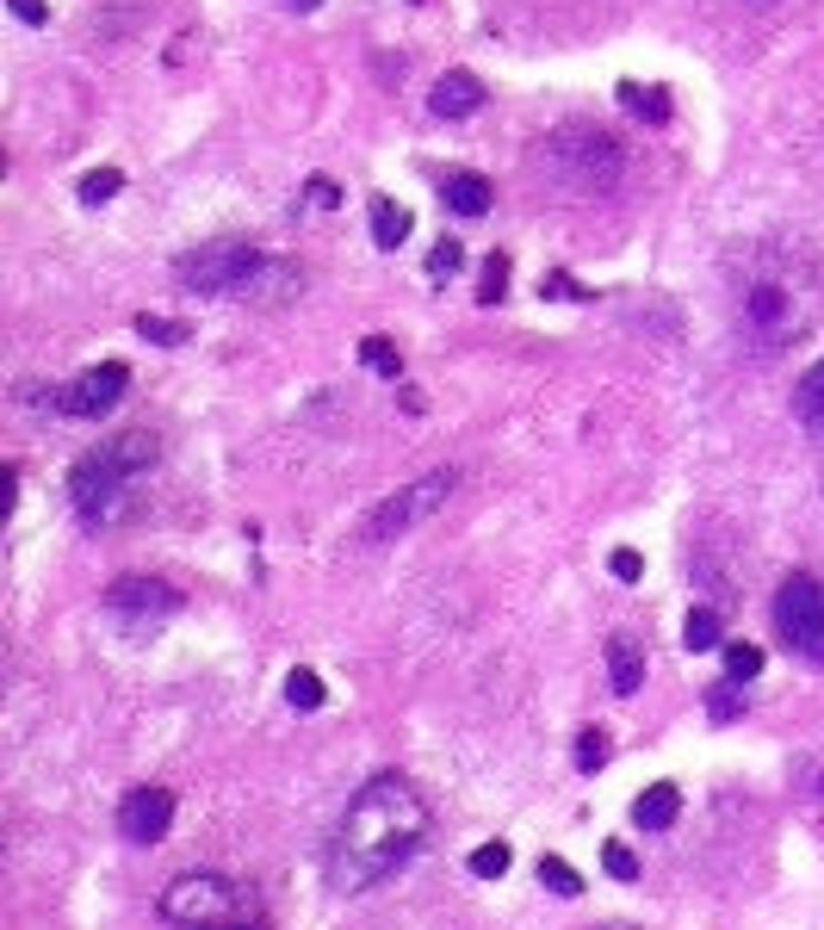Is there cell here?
<instances>
[{"mask_svg": "<svg viewBox=\"0 0 824 930\" xmlns=\"http://www.w3.org/2000/svg\"><path fill=\"white\" fill-rule=\"evenodd\" d=\"M218 930H254V924H218Z\"/></svg>", "mask_w": 824, "mask_h": 930, "instance_id": "d590c367", "label": "cell"}, {"mask_svg": "<svg viewBox=\"0 0 824 930\" xmlns=\"http://www.w3.org/2000/svg\"><path fill=\"white\" fill-rule=\"evenodd\" d=\"M131 391V366L125 360H106V366H87L81 379H69L56 391V410L63 416H81V422H100L106 410H118Z\"/></svg>", "mask_w": 824, "mask_h": 930, "instance_id": "9c48e42d", "label": "cell"}, {"mask_svg": "<svg viewBox=\"0 0 824 930\" xmlns=\"http://www.w3.org/2000/svg\"><path fill=\"white\" fill-rule=\"evenodd\" d=\"M156 912L174 930H218V924H249L254 899L236 881H223V875H180V881L161 887Z\"/></svg>", "mask_w": 824, "mask_h": 930, "instance_id": "277c9868", "label": "cell"}, {"mask_svg": "<svg viewBox=\"0 0 824 930\" xmlns=\"http://www.w3.org/2000/svg\"><path fill=\"white\" fill-rule=\"evenodd\" d=\"M7 7H13V19H25V25H44V0H7Z\"/></svg>", "mask_w": 824, "mask_h": 930, "instance_id": "d6a6232c", "label": "cell"}, {"mask_svg": "<svg viewBox=\"0 0 824 930\" xmlns=\"http://www.w3.org/2000/svg\"><path fill=\"white\" fill-rule=\"evenodd\" d=\"M682 646L688 651H726V620H719V608H688Z\"/></svg>", "mask_w": 824, "mask_h": 930, "instance_id": "2e32d148", "label": "cell"}, {"mask_svg": "<svg viewBox=\"0 0 824 930\" xmlns=\"http://www.w3.org/2000/svg\"><path fill=\"white\" fill-rule=\"evenodd\" d=\"M602 868L614 875V881H638V856L626 850V844H607V850H602Z\"/></svg>", "mask_w": 824, "mask_h": 930, "instance_id": "4dcf8cb0", "label": "cell"}, {"mask_svg": "<svg viewBox=\"0 0 824 930\" xmlns=\"http://www.w3.org/2000/svg\"><path fill=\"white\" fill-rule=\"evenodd\" d=\"M607 930H614V924H607Z\"/></svg>", "mask_w": 824, "mask_h": 930, "instance_id": "8d00e7d4", "label": "cell"}, {"mask_svg": "<svg viewBox=\"0 0 824 930\" xmlns=\"http://www.w3.org/2000/svg\"><path fill=\"white\" fill-rule=\"evenodd\" d=\"M440 199H447V211H459V218H483V211H490V199H497V192H490V180H483V174H447V180H440Z\"/></svg>", "mask_w": 824, "mask_h": 930, "instance_id": "5bb4252c", "label": "cell"}, {"mask_svg": "<svg viewBox=\"0 0 824 930\" xmlns=\"http://www.w3.org/2000/svg\"><path fill=\"white\" fill-rule=\"evenodd\" d=\"M620 100H626V112L651 118V125H664V118H669V94H664V87H638V81H620Z\"/></svg>", "mask_w": 824, "mask_h": 930, "instance_id": "ffe728a7", "label": "cell"}, {"mask_svg": "<svg viewBox=\"0 0 824 930\" xmlns=\"http://www.w3.org/2000/svg\"><path fill=\"white\" fill-rule=\"evenodd\" d=\"M775 633L788 639V651L824 663V584L812 571H793L775 589Z\"/></svg>", "mask_w": 824, "mask_h": 930, "instance_id": "ba28073f", "label": "cell"}, {"mask_svg": "<svg viewBox=\"0 0 824 930\" xmlns=\"http://www.w3.org/2000/svg\"><path fill=\"white\" fill-rule=\"evenodd\" d=\"M509 844H483V850H471V875H483V881H502L509 875Z\"/></svg>", "mask_w": 824, "mask_h": 930, "instance_id": "4316f807", "label": "cell"}, {"mask_svg": "<svg viewBox=\"0 0 824 930\" xmlns=\"http://www.w3.org/2000/svg\"><path fill=\"white\" fill-rule=\"evenodd\" d=\"M373 242L378 249H404L409 242V211L397 199H373Z\"/></svg>", "mask_w": 824, "mask_h": 930, "instance_id": "e0dca14e", "label": "cell"}, {"mask_svg": "<svg viewBox=\"0 0 824 930\" xmlns=\"http://www.w3.org/2000/svg\"><path fill=\"white\" fill-rule=\"evenodd\" d=\"M359 360L373 366L378 379H397V373H404V347L390 342V335H366V342H359Z\"/></svg>", "mask_w": 824, "mask_h": 930, "instance_id": "d6986e66", "label": "cell"}, {"mask_svg": "<svg viewBox=\"0 0 824 930\" xmlns=\"http://www.w3.org/2000/svg\"><path fill=\"white\" fill-rule=\"evenodd\" d=\"M502 292H509V254H490V261H483V280H478V299L497 304Z\"/></svg>", "mask_w": 824, "mask_h": 930, "instance_id": "f1b7e54d", "label": "cell"}, {"mask_svg": "<svg viewBox=\"0 0 824 930\" xmlns=\"http://www.w3.org/2000/svg\"><path fill=\"white\" fill-rule=\"evenodd\" d=\"M285 7H292V13H311V7H316V0H285Z\"/></svg>", "mask_w": 824, "mask_h": 930, "instance_id": "e575fe53", "label": "cell"}, {"mask_svg": "<svg viewBox=\"0 0 824 930\" xmlns=\"http://www.w3.org/2000/svg\"><path fill=\"white\" fill-rule=\"evenodd\" d=\"M311 199H316V206H342V192H335V180H323V174L311 180Z\"/></svg>", "mask_w": 824, "mask_h": 930, "instance_id": "836d02e7", "label": "cell"}, {"mask_svg": "<svg viewBox=\"0 0 824 930\" xmlns=\"http://www.w3.org/2000/svg\"><path fill=\"white\" fill-rule=\"evenodd\" d=\"M459 268H466V249L440 237V242H435V254H428V273H435V280H447V273H459Z\"/></svg>", "mask_w": 824, "mask_h": 930, "instance_id": "f546056e", "label": "cell"}, {"mask_svg": "<svg viewBox=\"0 0 824 930\" xmlns=\"http://www.w3.org/2000/svg\"><path fill=\"white\" fill-rule=\"evenodd\" d=\"M428 837V801L409 788L404 775H373L366 788L347 801L342 825L328 837L323 875L335 894H366V887L390 881Z\"/></svg>", "mask_w": 824, "mask_h": 930, "instance_id": "6da1fadb", "label": "cell"}, {"mask_svg": "<svg viewBox=\"0 0 824 930\" xmlns=\"http://www.w3.org/2000/svg\"><path fill=\"white\" fill-rule=\"evenodd\" d=\"M106 608H112V615H149V620H161V615L180 608V596H174L161 577H118V584L106 589Z\"/></svg>", "mask_w": 824, "mask_h": 930, "instance_id": "8fae6325", "label": "cell"}, {"mask_svg": "<svg viewBox=\"0 0 824 930\" xmlns=\"http://www.w3.org/2000/svg\"><path fill=\"white\" fill-rule=\"evenodd\" d=\"M118 187H125V174H118V168H94L87 180H81V199H87V206H106Z\"/></svg>", "mask_w": 824, "mask_h": 930, "instance_id": "83f0119b", "label": "cell"}, {"mask_svg": "<svg viewBox=\"0 0 824 930\" xmlns=\"http://www.w3.org/2000/svg\"><path fill=\"white\" fill-rule=\"evenodd\" d=\"M738 323H744V335L762 347V354H775L781 342H800V335L818 323V292H812L806 280H793V273L750 280L744 299H738Z\"/></svg>", "mask_w": 824, "mask_h": 930, "instance_id": "3957f363", "label": "cell"}, {"mask_svg": "<svg viewBox=\"0 0 824 930\" xmlns=\"http://www.w3.org/2000/svg\"><path fill=\"white\" fill-rule=\"evenodd\" d=\"M726 677H738V682L762 677V646H750V639H726Z\"/></svg>", "mask_w": 824, "mask_h": 930, "instance_id": "d4e9b609", "label": "cell"}, {"mask_svg": "<svg viewBox=\"0 0 824 930\" xmlns=\"http://www.w3.org/2000/svg\"><path fill=\"white\" fill-rule=\"evenodd\" d=\"M452 484H459L452 472H428V478H416V484L390 490L385 503L366 515V527H359V534H366V546H385V540L421 527L428 515H440V509H447V497H452Z\"/></svg>", "mask_w": 824, "mask_h": 930, "instance_id": "52a82bcc", "label": "cell"}, {"mask_svg": "<svg viewBox=\"0 0 824 930\" xmlns=\"http://www.w3.org/2000/svg\"><path fill=\"white\" fill-rule=\"evenodd\" d=\"M174 825V794L168 788H131L118 801V837L125 844H161Z\"/></svg>", "mask_w": 824, "mask_h": 930, "instance_id": "30bf717a", "label": "cell"}, {"mask_svg": "<svg viewBox=\"0 0 824 930\" xmlns=\"http://www.w3.org/2000/svg\"><path fill=\"white\" fill-rule=\"evenodd\" d=\"M607 571H614V577H620V584H638V577H645V558H638L633 546H620V552H614V558H607Z\"/></svg>", "mask_w": 824, "mask_h": 930, "instance_id": "1f68e13d", "label": "cell"}, {"mask_svg": "<svg viewBox=\"0 0 824 930\" xmlns=\"http://www.w3.org/2000/svg\"><path fill=\"white\" fill-rule=\"evenodd\" d=\"M738 689H744V682H738V677H719L713 689H707V713H713L719 725H726V720H738V713H744V694H738Z\"/></svg>", "mask_w": 824, "mask_h": 930, "instance_id": "603a6c76", "label": "cell"}, {"mask_svg": "<svg viewBox=\"0 0 824 930\" xmlns=\"http://www.w3.org/2000/svg\"><path fill=\"white\" fill-rule=\"evenodd\" d=\"M267 268V254L254 242H205V249L174 261V280L199 292V299H223V292H249V280Z\"/></svg>", "mask_w": 824, "mask_h": 930, "instance_id": "8992f818", "label": "cell"}, {"mask_svg": "<svg viewBox=\"0 0 824 930\" xmlns=\"http://www.w3.org/2000/svg\"><path fill=\"white\" fill-rule=\"evenodd\" d=\"M285 701H292L298 713H316L328 701L323 694V677H316V670H292V677H285Z\"/></svg>", "mask_w": 824, "mask_h": 930, "instance_id": "44dd1931", "label": "cell"}, {"mask_svg": "<svg viewBox=\"0 0 824 930\" xmlns=\"http://www.w3.org/2000/svg\"><path fill=\"white\" fill-rule=\"evenodd\" d=\"M793 410H800V422H806L812 435H824V360L812 366L806 379H800V391H793Z\"/></svg>", "mask_w": 824, "mask_h": 930, "instance_id": "ac0fdd59", "label": "cell"}, {"mask_svg": "<svg viewBox=\"0 0 824 930\" xmlns=\"http://www.w3.org/2000/svg\"><path fill=\"white\" fill-rule=\"evenodd\" d=\"M607 682H614V694H638V682H645V646L638 639H607Z\"/></svg>", "mask_w": 824, "mask_h": 930, "instance_id": "9a60e30c", "label": "cell"}, {"mask_svg": "<svg viewBox=\"0 0 824 930\" xmlns=\"http://www.w3.org/2000/svg\"><path fill=\"white\" fill-rule=\"evenodd\" d=\"M478 106H483V81L471 75V69H447V75L435 81V94H428V112H435V118H471Z\"/></svg>", "mask_w": 824, "mask_h": 930, "instance_id": "7c38bea8", "label": "cell"}, {"mask_svg": "<svg viewBox=\"0 0 824 930\" xmlns=\"http://www.w3.org/2000/svg\"><path fill=\"white\" fill-rule=\"evenodd\" d=\"M540 887H552L559 899H576L583 894V875H576L564 856H540Z\"/></svg>", "mask_w": 824, "mask_h": 930, "instance_id": "7402d4cb", "label": "cell"}, {"mask_svg": "<svg viewBox=\"0 0 824 930\" xmlns=\"http://www.w3.org/2000/svg\"><path fill=\"white\" fill-rule=\"evenodd\" d=\"M545 161L571 180L576 192H607L620 180V143L602 125H564L545 137Z\"/></svg>", "mask_w": 824, "mask_h": 930, "instance_id": "5b68a950", "label": "cell"}, {"mask_svg": "<svg viewBox=\"0 0 824 930\" xmlns=\"http://www.w3.org/2000/svg\"><path fill=\"white\" fill-rule=\"evenodd\" d=\"M676 813H682V788H676V782H651V788L633 801V825H638V832H669Z\"/></svg>", "mask_w": 824, "mask_h": 930, "instance_id": "4fadbf2b", "label": "cell"}, {"mask_svg": "<svg viewBox=\"0 0 824 930\" xmlns=\"http://www.w3.org/2000/svg\"><path fill=\"white\" fill-rule=\"evenodd\" d=\"M156 435L149 428H131V435H118V441L94 447L87 459H75V472H69V503H75V515L87 521V527H112V521L131 515V490H137V478L156 472Z\"/></svg>", "mask_w": 824, "mask_h": 930, "instance_id": "7a4b0ae2", "label": "cell"}, {"mask_svg": "<svg viewBox=\"0 0 824 930\" xmlns=\"http://www.w3.org/2000/svg\"><path fill=\"white\" fill-rule=\"evenodd\" d=\"M602 763H607V732H602V725L576 732V770H583V775H595Z\"/></svg>", "mask_w": 824, "mask_h": 930, "instance_id": "484cf974", "label": "cell"}, {"mask_svg": "<svg viewBox=\"0 0 824 930\" xmlns=\"http://www.w3.org/2000/svg\"><path fill=\"white\" fill-rule=\"evenodd\" d=\"M137 335H143V342H156V347H180V342H192L187 323H174V316H149V311L137 316Z\"/></svg>", "mask_w": 824, "mask_h": 930, "instance_id": "cb8c5ba5", "label": "cell"}]
</instances>
